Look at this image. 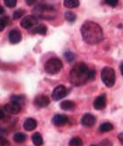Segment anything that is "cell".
Listing matches in <instances>:
<instances>
[{
  "mask_svg": "<svg viewBox=\"0 0 123 146\" xmlns=\"http://www.w3.org/2000/svg\"><path fill=\"white\" fill-rule=\"evenodd\" d=\"M9 23V17L8 16H2L0 19V24H1V31L4 30V28L8 25Z\"/></svg>",
  "mask_w": 123,
  "mask_h": 146,
  "instance_id": "cb8c5ba5",
  "label": "cell"
},
{
  "mask_svg": "<svg viewBox=\"0 0 123 146\" xmlns=\"http://www.w3.org/2000/svg\"><path fill=\"white\" fill-rule=\"evenodd\" d=\"M32 142L35 146H42L44 142H43V138L42 137V135L40 133L36 132L32 135Z\"/></svg>",
  "mask_w": 123,
  "mask_h": 146,
  "instance_id": "9a60e30c",
  "label": "cell"
},
{
  "mask_svg": "<svg viewBox=\"0 0 123 146\" xmlns=\"http://www.w3.org/2000/svg\"><path fill=\"white\" fill-rule=\"evenodd\" d=\"M23 127L27 131H32L37 127V121L34 118H27L24 122Z\"/></svg>",
  "mask_w": 123,
  "mask_h": 146,
  "instance_id": "5bb4252c",
  "label": "cell"
},
{
  "mask_svg": "<svg viewBox=\"0 0 123 146\" xmlns=\"http://www.w3.org/2000/svg\"><path fill=\"white\" fill-rule=\"evenodd\" d=\"M69 145V146H83L84 143H83V140H82L80 137H73V138L70 139Z\"/></svg>",
  "mask_w": 123,
  "mask_h": 146,
  "instance_id": "7402d4cb",
  "label": "cell"
},
{
  "mask_svg": "<svg viewBox=\"0 0 123 146\" xmlns=\"http://www.w3.org/2000/svg\"><path fill=\"white\" fill-rule=\"evenodd\" d=\"M105 1L109 6H112V7H115L119 3V0H105Z\"/></svg>",
  "mask_w": 123,
  "mask_h": 146,
  "instance_id": "83f0119b",
  "label": "cell"
},
{
  "mask_svg": "<svg viewBox=\"0 0 123 146\" xmlns=\"http://www.w3.org/2000/svg\"><path fill=\"white\" fill-rule=\"evenodd\" d=\"M67 93H68V90L67 88L64 86H56L53 92H52V98L54 100H60L62 99H63L66 95H67Z\"/></svg>",
  "mask_w": 123,
  "mask_h": 146,
  "instance_id": "52a82bcc",
  "label": "cell"
},
{
  "mask_svg": "<svg viewBox=\"0 0 123 146\" xmlns=\"http://www.w3.org/2000/svg\"><path fill=\"white\" fill-rule=\"evenodd\" d=\"M118 140H119L120 143L123 145V132H121V133H120V134L118 135Z\"/></svg>",
  "mask_w": 123,
  "mask_h": 146,
  "instance_id": "d6a6232c",
  "label": "cell"
},
{
  "mask_svg": "<svg viewBox=\"0 0 123 146\" xmlns=\"http://www.w3.org/2000/svg\"><path fill=\"white\" fill-rule=\"evenodd\" d=\"M48 28L45 25H39L36 27H34L32 31V34L34 35H45L47 34Z\"/></svg>",
  "mask_w": 123,
  "mask_h": 146,
  "instance_id": "2e32d148",
  "label": "cell"
},
{
  "mask_svg": "<svg viewBox=\"0 0 123 146\" xmlns=\"http://www.w3.org/2000/svg\"><path fill=\"white\" fill-rule=\"evenodd\" d=\"M106 106V94H101L97 97L93 102V107L96 110H102Z\"/></svg>",
  "mask_w": 123,
  "mask_h": 146,
  "instance_id": "8fae6325",
  "label": "cell"
},
{
  "mask_svg": "<svg viewBox=\"0 0 123 146\" xmlns=\"http://www.w3.org/2000/svg\"><path fill=\"white\" fill-rule=\"evenodd\" d=\"M120 72H121V74L123 76V62L120 64Z\"/></svg>",
  "mask_w": 123,
  "mask_h": 146,
  "instance_id": "e575fe53",
  "label": "cell"
},
{
  "mask_svg": "<svg viewBox=\"0 0 123 146\" xmlns=\"http://www.w3.org/2000/svg\"><path fill=\"white\" fill-rule=\"evenodd\" d=\"M81 35L85 42L91 45L99 43L104 39L101 27L93 21H86L83 24L81 27Z\"/></svg>",
  "mask_w": 123,
  "mask_h": 146,
  "instance_id": "6da1fadb",
  "label": "cell"
},
{
  "mask_svg": "<svg viewBox=\"0 0 123 146\" xmlns=\"http://www.w3.org/2000/svg\"><path fill=\"white\" fill-rule=\"evenodd\" d=\"M34 16L44 19H52L56 15V10L54 6L48 4H40L34 9Z\"/></svg>",
  "mask_w": 123,
  "mask_h": 146,
  "instance_id": "3957f363",
  "label": "cell"
},
{
  "mask_svg": "<svg viewBox=\"0 0 123 146\" xmlns=\"http://www.w3.org/2000/svg\"><path fill=\"white\" fill-rule=\"evenodd\" d=\"M68 121L69 119L65 114H56L52 118V123L57 127L63 126V125H65L68 122Z\"/></svg>",
  "mask_w": 123,
  "mask_h": 146,
  "instance_id": "4fadbf2b",
  "label": "cell"
},
{
  "mask_svg": "<svg viewBox=\"0 0 123 146\" xmlns=\"http://www.w3.org/2000/svg\"><path fill=\"white\" fill-rule=\"evenodd\" d=\"M9 40L12 44H17L20 42L22 40V35L18 29H13L10 31L9 35H8Z\"/></svg>",
  "mask_w": 123,
  "mask_h": 146,
  "instance_id": "ba28073f",
  "label": "cell"
},
{
  "mask_svg": "<svg viewBox=\"0 0 123 146\" xmlns=\"http://www.w3.org/2000/svg\"><path fill=\"white\" fill-rule=\"evenodd\" d=\"M91 146H96V145H91Z\"/></svg>",
  "mask_w": 123,
  "mask_h": 146,
  "instance_id": "8d00e7d4",
  "label": "cell"
},
{
  "mask_svg": "<svg viewBox=\"0 0 123 146\" xmlns=\"http://www.w3.org/2000/svg\"><path fill=\"white\" fill-rule=\"evenodd\" d=\"M26 135H24L21 132H18L13 135V141L17 143H22L26 141Z\"/></svg>",
  "mask_w": 123,
  "mask_h": 146,
  "instance_id": "d6986e66",
  "label": "cell"
},
{
  "mask_svg": "<svg viewBox=\"0 0 123 146\" xmlns=\"http://www.w3.org/2000/svg\"><path fill=\"white\" fill-rule=\"evenodd\" d=\"M101 79L107 87L114 86L115 83V71L111 67H105L101 72Z\"/></svg>",
  "mask_w": 123,
  "mask_h": 146,
  "instance_id": "5b68a950",
  "label": "cell"
},
{
  "mask_svg": "<svg viewBox=\"0 0 123 146\" xmlns=\"http://www.w3.org/2000/svg\"><path fill=\"white\" fill-rule=\"evenodd\" d=\"M99 131L101 133H106L109 132L111 130L114 129V125L110 122H105V123H102L100 126H99Z\"/></svg>",
  "mask_w": 123,
  "mask_h": 146,
  "instance_id": "ac0fdd59",
  "label": "cell"
},
{
  "mask_svg": "<svg viewBox=\"0 0 123 146\" xmlns=\"http://www.w3.org/2000/svg\"><path fill=\"white\" fill-rule=\"evenodd\" d=\"M90 69L85 62H78L70 71V82L73 86H80L85 85L89 79Z\"/></svg>",
  "mask_w": 123,
  "mask_h": 146,
  "instance_id": "7a4b0ae2",
  "label": "cell"
},
{
  "mask_svg": "<svg viewBox=\"0 0 123 146\" xmlns=\"http://www.w3.org/2000/svg\"><path fill=\"white\" fill-rule=\"evenodd\" d=\"M100 146H112V143L107 139H105L100 143Z\"/></svg>",
  "mask_w": 123,
  "mask_h": 146,
  "instance_id": "f1b7e54d",
  "label": "cell"
},
{
  "mask_svg": "<svg viewBox=\"0 0 123 146\" xmlns=\"http://www.w3.org/2000/svg\"><path fill=\"white\" fill-rule=\"evenodd\" d=\"M64 57H65V59H66L69 62H70L74 61V59H75V55L72 53V52L68 51V52H65V53H64Z\"/></svg>",
  "mask_w": 123,
  "mask_h": 146,
  "instance_id": "484cf974",
  "label": "cell"
},
{
  "mask_svg": "<svg viewBox=\"0 0 123 146\" xmlns=\"http://www.w3.org/2000/svg\"><path fill=\"white\" fill-rule=\"evenodd\" d=\"M38 24V19L36 16L34 15H28L26 16L20 22V26H21L24 29H31Z\"/></svg>",
  "mask_w": 123,
  "mask_h": 146,
  "instance_id": "8992f818",
  "label": "cell"
},
{
  "mask_svg": "<svg viewBox=\"0 0 123 146\" xmlns=\"http://www.w3.org/2000/svg\"><path fill=\"white\" fill-rule=\"evenodd\" d=\"M1 146H10V143L6 139L1 138Z\"/></svg>",
  "mask_w": 123,
  "mask_h": 146,
  "instance_id": "4dcf8cb0",
  "label": "cell"
},
{
  "mask_svg": "<svg viewBox=\"0 0 123 146\" xmlns=\"http://www.w3.org/2000/svg\"><path fill=\"white\" fill-rule=\"evenodd\" d=\"M11 101L16 102V103L19 104V105L22 107L25 104L26 98H25L24 95H13V96L11 97Z\"/></svg>",
  "mask_w": 123,
  "mask_h": 146,
  "instance_id": "44dd1931",
  "label": "cell"
},
{
  "mask_svg": "<svg viewBox=\"0 0 123 146\" xmlns=\"http://www.w3.org/2000/svg\"><path fill=\"white\" fill-rule=\"evenodd\" d=\"M25 14V11L23 9H19V10H16L13 13V19H18L19 18H21L23 15Z\"/></svg>",
  "mask_w": 123,
  "mask_h": 146,
  "instance_id": "d4e9b609",
  "label": "cell"
},
{
  "mask_svg": "<svg viewBox=\"0 0 123 146\" xmlns=\"http://www.w3.org/2000/svg\"><path fill=\"white\" fill-rule=\"evenodd\" d=\"M96 119L93 114L91 113H85L81 119V123L85 127H91L95 124Z\"/></svg>",
  "mask_w": 123,
  "mask_h": 146,
  "instance_id": "7c38bea8",
  "label": "cell"
},
{
  "mask_svg": "<svg viewBox=\"0 0 123 146\" xmlns=\"http://www.w3.org/2000/svg\"><path fill=\"white\" fill-rule=\"evenodd\" d=\"M64 17H65V19L67 20V21L70 22V23H73L77 19L76 14L72 12H66L64 14Z\"/></svg>",
  "mask_w": 123,
  "mask_h": 146,
  "instance_id": "603a6c76",
  "label": "cell"
},
{
  "mask_svg": "<svg viewBox=\"0 0 123 146\" xmlns=\"http://www.w3.org/2000/svg\"><path fill=\"white\" fill-rule=\"evenodd\" d=\"M60 108L63 110H72L75 108V103L71 100H64L60 104Z\"/></svg>",
  "mask_w": 123,
  "mask_h": 146,
  "instance_id": "e0dca14e",
  "label": "cell"
},
{
  "mask_svg": "<svg viewBox=\"0 0 123 146\" xmlns=\"http://www.w3.org/2000/svg\"><path fill=\"white\" fill-rule=\"evenodd\" d=\"M37 1H38V0H26V3L27 5H34Z\"/></svg>",
  "mask_w": 123,
  "mask_h": 146,
  "instance_id": "1f68e13d",
  "label": "cell"
},
{
  "mask_svg": "<svg viewBox=\"0 0 123 146\" xmlns=\"http://www.w3.org/2000/svg\"><path fill=\"white\" fill-rule=\"evenodd\" d=\"M0 12H1V13H3V12H4V8H3V6H1V11H0Z\"/></svg>",
  "mask_w": 123,
  "mask_h": 146,
  "instance_id": "d590c367",
  "label": "cell"
},
{
  "mask_svg": "<svg viewBox=\"0 0 123 146\" xmlns=\"http://www.w3.org/2000/svg\"><path fill=\"white\" fill-rule=\"evenodd\" d=\"M5 108H1V120H3L5 118Z\"/></svg>",
  "mask_w": 123,
  "mask_h": 146,
  "instance_id": "836d02e7",
  "label": "cell"
},
{
  "mask_svg": "<svg viewBox=\"0 0 123 146\" xmlns=\"http://www.w3.org/2000/svg\"><path fill=\"white\" fill-rule=\"evenodd\" d=\"M49 103H50L49 98L43 94L37 95L34 99V104L38 108H46L49 105Z\"/></svg>",
  "mask_w": 123,
  "mask_h": 146,
  "instance_id": "30bf717a",
  "label": "cell"
},
{
  "mask_svg": "<svg viewBox=\"0 0 123 146\" xmlns=\"http://www.w3.org/2000/svg\"><path fill=\"white\" fill-rule=\"evenodd\" d=\"M4 2L5 5L9 8H13L17 5V0H4Z\"/></svg>",
  "mask_w": 123,
  "mask_h": 146,
  "instance_id": "4316f807",
  "label": "cell"
},
{
  "mask_svg": "<svg viewBox=\"0 0 123 146\" xmlns=\"http://www.w3.org/2000/svg\"><path fill=\"white\" fill-rule=\"evenodd\" d=\"M5 110L11 114H17L20 112V110H21V106L16 102L11 101V102L5 104Z\"/></svg>",
  "mask_w": 123,
  "mask_h": 146,
  "instance_id": "9c48e42d",
  "label": "cell"
},
{
  "mask_svg": "<svg viewBox=\"0 0 123 146\" xmlns=\"http://www.w3.org/2000/svg\"><path fill=\"white\" fill-rule=\"evenodd\" d=\"M95 78V70H90V73H89V79L92 80Z\"/></svg>",
  "mask_w": 123,
  "mask_h": 146,
  "instance_id": "f546056e",
  "label": "cell"
},
{
  "mask_svg": "<svg viewBox=\"0 0 123 146\" xmlns=\"http://www.w3.org/2000/svg\"><path fill=\"white\" fill-rule=\"evenodd\" d=\"M62 68H63V62H62V61L59 58L55 57L48 60L44 66L45 71L50 75L56 74L62 70Z\"/></svg>",
  "mask_w": 123,
  "mask_h": 146,
  "instance_id": "277c9868",
  "label": "cell"
},
{
  "mask_svg": "<svg viewBox=\"0 0 123 146\" xmlns=\"http://www.w3.org/2000/svg\"><path fill=\"white\" fill-rule=\"evenodd\" d=\"M63 5L65 7L69 9L76 8L79 5V0H64Z\"/></svg>",
  "mask_w": 123,
  "mask_h": 146,
  "instance_id": "ffe728a7",
  "label": "cell"
}]
</instances>
